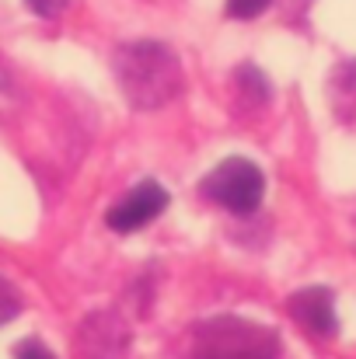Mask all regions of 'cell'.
Segmentation results:
<instances>
[{
	"label": "cell",
	"mask_w": 356,
	"mask_h": 359,
	"mask_svg": "<svg viewBox=\"0 0 356 359\" xmlns=\"http://www.w3.org/2000/svg\"><path fill=\"white\" fill-rule=\"evenodd\" d=\"M116 77L133 109H161L182 91V67L161 42H129L116 53Z\"/></svg>",
	"instance_id": "cell-1"
},
{
	"label": "cell",
	"mask_w": 356,
	"mask_h": 359,
	"mask_svg": "<svg viewBox=\"0 0 356 359\" xmlns=\"http://www.w3.org/2000/svg\"><path fill=\"white\" fill-rule=\"evenodd\" d=\"M279 339L265 325L220 314L196 328L192 359H276Z\"/></svg>",
	"instance_id": "cell-2"
},
{
	"label": "cell",
	"mask_w": 356,
	"mask_h": 359,
	"mask_svg": "<svg viewBox=\"0 0 356 359\" xmlns=\"http://www.w3.org/2000/svg\"><path fill=\"white\" fill-rule=\"evenodd\" d=\"M262 192H265V178L262 171L244 161V157H228L220 161L206 178H203V196L231 213H255L258 203H262Z\"/></svg>",
	"instance_id": "cell-3"
},
{
	"label": "cell",
	"mask_w": 356,
	"mask_h": 359,
	"mask_svg": "<svg viewBox=\"0 0 356 359\" xmlns=\"http://www.w3.org/2000/svg\"><path fill=\"white\" fill-rule=\"evenodd\" d=\"M164 206H168V192H164L157 182H143V185H136L133 192H126V196L119 199L116 206L109 210L105 220H109V227L119 231V234H133V231L147 227L154 217H161Z\"/></svg>",
	"instance_id": "cell-4"
},
{
	"label": "cell",
	"mask_w": 356,
	"mask_h": 359,
	"mask_svg": "<svg viewBox=\"0 0 356 359\" xmlns=\"http://www.w3.org/2000/svg\"><path fill=\"white\" fill-rule=\"evenodd\" d=\"M126 349V328L112 314H95L84 321L77 335V356L81 359H119Z\"/></svg>",
	"instance_id": "cell-5"
},
{
	"label": "cell",
	"mask_w": 356,
	"mask_h": 359,
	"mask_svg": "<svg viewBox=\"0 0 356 359\" xmlns=\"http://www.w3.org/2000/svg\"><path fill=\"white\" fill-rule=\"evenodd\" d=\"M290 314L311 335H322V339L336 335V328H339L336 325V304H332V293L325 286H308V290L294 293L290 297Z\"/></svg>",
	"instance_id": "cell-6"
},
{
	"label": "cell",
	"mask_w": 356,
	"mask_h": 359,
	"mask_svg": "<svg viewBox=\"0 0 356 359\" xmlns=\"http://www.w3.org/2000/svg\"><path fill=\"white\" fill-rule=\"evenodd\" d=\"M21 314V293L14 290V283H7L4 276H0V328L7 325V321H14Z\"/></svg>",
	"instance_id": "cell-7"
},
{
	"label": "cell",
	"mask_w": 356,
	"mask_h": 359,
	"mask_svg": "<svg viewBox=\"0 0 356 359\" xmlns=\"http://www.w3.org/2000/svg\"><path fill=\"white\" fill-rule=\"evenodd\" d=\"M272 0H228V14L231 18H258Z\"/></svg>",
	"instance_id": "cell-8"
},
{
	"label": "cell",
	"mask_w": 356,
	"mask_h": 359,
	"mask_svg": "<svg viewBox=\"0 0 356 359\" xmlns=\"http://www.w3.org/2000/svg\"><path fill=\"white\" fill-rule=\"evenodd\" d=\"M14 356L18 359H56L42 342H35V339H25V342L14 349Z\"/></svg>",
	"instance_id": "cell-9"
},
{
	"label": "cell",
	"mask_w": 356,
	"mask_h": 359,
	"mask_svg": "<svg viewBox=\"0 0 356 359\" xmlns=\"http://www.w3.org/2000/svg\"><path fill=\"white\" fill-rule=\"evenodd\" d=\"M28 7L42 18H56V14H63L70 7V0H28Z\"/></svg>",
	"instance_id": "cell-10"
}]
</instances>
